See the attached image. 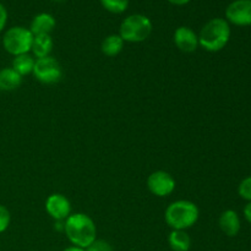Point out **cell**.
Masks as SVG:
<instances>
[{
	"label": "cell",
	"instance_id": "6da1fadb",
	"mask_svg": "<svg viewBox=\"0 0 251 251\" xmlns=\"http://www.w3.org/2000/svg\"><path fill=\"white\" fill-rule=\"evenodd\" d=\"M64 232L74 247H90L97 239V227L92 218L86 213H71L64 221Z\"/></svg>",
	"mask_w": 251,
	"mask_h": 251
},
{
	"label": "cell",
	"instance_id": "7a4b0ae2",
	"mask_svg": "<svg viewBox=\"0 0 251 251\" xmlns=\"http://www.w3.org/2000/svg\"><path fill=\"white\" fill-rule=\"evenodd\" d=\"M230 25L226 19L216 17L203 25L199 36V46L210 53L222 50L230 39Z\"/></svg>",
	"mask_w": 251,
	"mask_h": 251
},
{
	"label": "cell",
	"instance_id": "3957f363",
	"mask_svg": "<svg viewBox=\"0 0 251 251\" xmlns=\"http://www.w3.org/2000/svg\"><path fill=\"white\" fill-rule=\"evenodd\" d=\"M200 216V210L189 200H178L172 202L164 212L166 223L172 230H186L196 225Z\"/></svg>",
	"mask_w": 251,
	"mask_h": 251
},
{
	"label": "cell",
	"instance_id": "277c9868",
	"mask_svg": "<svg viewBox=\"0 0 251 251\" xmlns=\"http://www.w3.org/2000/svg\"><path fill=\"white\" fill-rule=\"evenodd\" d=\"M151 20L142 14H132L123 20L119 28V36L127 43H141L152 33Z\"/></svg>",
	"mask_w": 251,
	"mask_h": 251
},
{
	"label": "cell",
	"instance_id": "5b68a950",
	"mask_svg": "<svg viewBox=\"0 0 251 251\" xmlns=\"http://www.w3.org/2000/svg\"><path fill=\"white\" fill-rule=\"evenodd\" d=\"M33 37L29 28L14 26L7 29L2 36V47L7 53L14 56L28 54L31 51Z\"/></svg>",
	"mask_w": 251,
	"mask_h": 251
},
{
	"label": "cell",
	"instance_id": "8992f818",
	"mask_svg": "<svg viewBox=\"0 0 251 251\" xmlns=\"http://www.w3.org/2000/svg\"><path fill=\"white\" fill-rule=\"evenodd\" d=\"M32 75L41 83L53 85V83L59 82L61 80L63 70H61L60 64L55 58L47 56V58L36 59Z\"/></svg>",
	"mask_w": 251,
	"mask_h": 251
},
{
	"label": "cell",
	"instance_id": "52a82bcc",
	"mask_svg": "<svg viewBox=\"0 0 251 251\" xmlns=\"http://www.w3.org/2000/svg\"><path fill=\"white\" fill-rule=\"evenodd\" d=\"M147 188L154 196L166 198L176 190V179L168 172L156 171L147 178Z\"/></svg>",
	"mask_w": 251,
	"mask_h": 251
},
{
	"label": "cell",
	"instance_id": "ba28073f",
	"mask_svg": "<svg viewBox=\"0 0 251 251\" xmlns=\"http://www.w3.org/2000/svg\"><path fill=\"white\" fill-rule=\"evenodd\" d=\"M226 20L234 26H251V0H234L226 9Z\"/></svg>",
	"mask_w": 251,
	"mask_h": 251
},
{
	"label": "cell",
	"instance_id": "9c48e42d",
	"mask_svg": "<svg viewBox=\"0 0 251 251\" xmlns=\"http://www.w3.org/2000/svg\"><path fill=\"white\" fill-rule=\"evenodd\" d=\"M46 211L54 221L64 222L71 215V203L63 194H51L46 200Z\"/></svg>",
	"mask_w": 251,
	"mask_h": 251
},
{
	"label": "cell",
	"instance_id": "30bf717a",
	"mask_svg": "<svg viewBox=\"0 0 251 251\" xmlns=\"http://www.w3.org/2000/svg\"><path fill=\"white\" fill-rule=\"evenodd\" d=\"M173 41L176 48L184 53H194L199 48V36L190 27H178L174 32Z\"/></svg>",
	"mask_w": 251,
	"mask_h": 251
},
{
	"label": "cell",
	"instance_id": "8fae6325",
	"mask_svg": "<svg viewBox=\"0 0 251 251\" xmlns=\"http://www.w3.org/2000/svg\"><path fill=\"white\" fill-rule=\"evenodd\" d=\"M218 226L227 237H235L242 228L239 215L234 210L223 211L218 220Z\"/></svg>",
	"mask_w": 251,
	"mask_h": 251
},
{
	"label": "cell",
	"instance_id": "7c38bea8",
	"mask_svg": "<svg viewBox=\"0 0 251 251\" xmlns=\"http://www.w3.org/2000/svg\"><path fill=\"white\" fill-rule=\"evenodd\" d=\"M56 21L53 15L42 12V14L36 15L29 25V31L33 36H39V34H50L51 31L55 28Z\"/></svg>",
	"mask_w": 251,
	"mask_h": 251
},
{
	"label": "cell",
	"instance_id": "4fadbf2b",
	"mask_svg": "<svg viewBox=\"0 0 251 251\" xmlns=\"http://www.w3.org/2000/svg\"><path fill=\"white\" fill-rule=\"evenodd\" d=\"M53 46V38L50 34H39V36L33 37L31 51L36 59L47 58V56H50Z\"/></svg>",
	"mask_w": 251,
	"mask_h": 251
},
{
	"label": "cell",
	"instance_id": "5bb4252c",
	"mask_svg": "<svg viewBox=\"0 0 251 251\" xmlns=\"http://www.w3.org/2000/svg\"><path fill=\"white\" fill-rule=\"evenodd\" d=\"M22 76L19 75L12 68H4L0 70V91L10 92L21 86Z\"/></svg>",
	"mask_w": 251,
	"mask_h": 251
},
{
	"label": "cell",
	"instance_id": "9a60e30c",
	"mask_svg": "<svg viewBox=\"0 0 251 251\" xmlns=\"http://www.w3.org/2000/svg\"><path fill=\"white\" fill-rule=\"evenodd\" d=\"M168 243L173 251H189L191 248V238L186 230H172Z\"/></svg>",
	"mask_w": 251,
	"mask_h": 251
},
{
	"label": "cell",
	"instance_id": "2e32d148",
	"mask_svg": "<svg viewBox=\"0 0 251 251\" xmlns=\"http://www.w3.org/2000/svg\"><path fill=\"white\" fill-rule=\"evenodd\" d=\"M34 64H36V58L31 54H21V55L14 56V60H12V66L11 68L16 71L19 75L24 76L29 75V74L33 73Z\"/></svg>",
	"mask_w": 251,
	"mask_h": 251
},
{
	"label": "cell",
	"instance_id": "e0dca14e",
	"mask_svg": "<svg viewBox=\"0 0 251 251\" xmlns=\"http://www.w3.org/2000/svg\"><path fill=\"white\" fill-rule=\"evenodd\" d=\"M124 43L122 37L119 34H110V36L105 37L104 41L102 42V53L107 56H117L118 54L122 53L123 48H124Z\"/></svg>",
	"mask_w": 251,
	"mask_h": 251
},
{
	"label": "cell",
	"instance_id": "ac0fdd59",
	"mask_svg": "<svg viewBox=\"0 0 251 251\" xmlns=\"http://www.w3.org/2000/svg\"><path fill=\"white\" fill-rule=\"evenodd\" d=\"M102 6L112 14H123L127 10L129 0H100Z\"/></svg>",
	"mask_w": 251,
	"mask_h": 251
},
{
	"label": "cell",
	"instance_id": "d6986e66",
	"mask_svg": "<svg viewBox=\"0 0 251 251\" xmlns=\"http://www.w3.org/2000/svg\"><path fill=\"white\" fill-rule=\"evenodd\" d=\"M238 194L243 200L250 202L251 201V176H247L240 181L239 186H238Z\"/></svg>",
	"mask_w": 251,
	"mask_h": 251
},
{
	"label": "cell",
	"instance_id": "ffe728a7",
	"mask_svg": "<svg viewBox=\"0 0 251 251\" xmlns=\"http://www.w3.org/2000/svg\"><path fill=\"white\" fill-rule=\"evenodd\" d=\"M11 222L10 211L4 205H0V233H4L9 228Z\"/></svg>",
	"mask_w": 251,
	"mask_h": 251
},
{
	"label": "cell",
	"instance_id": "44dd1931",
	"mask_svg": "<svg viewBox=\"0 0 251 251\" xmlns=\"http://www.w3.org/2000/svg\"><path fill=\"white\" fill-rule=\"evenodd\" d=\"M86 251H113V247L108 242L103 239H96L88 248H86Z\"/></svg>",
	"mask_w": 251,
	"mask_h": 251
},
{
	"label": "cell",
	"instance_id": "7402d4cb",
	"mask_svg": "<svg viewBox=\"0 0 251 251\" xmlns=\"http://www.w3.org/2000/svg\"><path fill=\"white\" fill-rule=\"evenodd\" d=\"M7 19H9V14H7V10L4 5L0 2V32H2L6 27Z\"/></svg>",
	"mask_w": 251,
	"mask_h": 251
},
{
	"label": "cell",
	"instance_id": "603a6c76",
	"mask_svg": "<svg viewBox=\"0 0 251 251\" xmlns=\"http://www.w3.org/2000/svg\"><path fill=\"white\" fill-rule=\"evenodd\" d=\"M243 212H244L245 220H247L248 222H249L251 225V201H250V202H248L247 205H245L244 211H243Z\"/></svg>",
	"mask_w": 251,
	"mask_h": 251
},
{
	"label": "cell",
	"instance_id": "cb8c5ba5",
	"mask_svg": "<svg viewBox=\"0 0 251 251\" xmlns=\"http://www.w3.org/2000/svg\"><path fill=\"white\" fill-rule=\"evenodd\" d=\"M167 1H169V2H171V4H173V5H178V6H183V5L189 4V2H190L191 0H167Z\"/></svg>",
	"mask_w": 251,
	"mask_h": 251
},
{
	"label": "cell",
	"instance_id": "d4e9b609",
	"mask_svg": "<svg viewBox=\"0 0 251 251\" xmlns=\"http://www.w3.org/2000/svg\"><path fill=\"white\" fill-rule=\"evenodd\" d=\"M63 251H86V250H85V249H82V248L74 247V245H71V247L66 248V249H64Z\"/></svg>",
	"mask_w": 251,
	"mask_h": 251
},
{
	"label": "cell",
	"instance_id": "484cf974",
	"mask_svg": "<svg viewBox=\"0 0 251 251\" xmlns=\"http://www.w3.org/2000/svg\"><path fill=\"white\" fill-rule=\"evenodd\" d=\"M53 1H56V2H60V1H64V0H53Z\"/></svg>",
	"mask_w": 251,
	"mask_h": 251
}]
</instances>
